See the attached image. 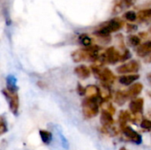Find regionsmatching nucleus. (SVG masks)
Returning a JSON list of instances; mask_svg holds the SVG:
<instances>
[{
  "label": "nucleus",
  "mask_w": 151,
  "mask_h": 150,
  "mask_svg": "<svg viewBox=\"0 0 151 150\" xmlns=\"http://www.w3.org/2000/svg\"><path fill=\"white\" fill-rule=\"evenodd\" d=\"M123 26H124V21L121 19L114 18L102 24L94 32V34L96 35L101 40V42H109L111 41L110 34L113 32H117L120 30L123 27Z\"/></svg>",
  "instance_id": "nucleus-1"
},
{
  "label": "nucleus",
  "mask_w": 151,
  "mask_h": 150,
  "mask_svg": "<svg viewBox=\"0 0 151 150\" xmlns=\"http://www.w3.org/2000/svg\"><path fill=\"white\" fill-rule=\"evenodd\" d=\"M82 111L83 115L87 118H92L96 117L99 112V105L97 99L86 98L82 101Z\"/></svg>",
  "instance_id": "nucleus-2"
},
{
  "label": "nucleus",
  "mask_w": 151,
  "mask_h": 150,
  "mask_svg": "<svg viewBox=\"0 0 151 150\" xmlns=\"http://www.w3.org/2000/svg\"><path fill=\"white\" fill-rule=\"evenodd\" d=\"M3 95H4L5 99L8 101L9 103V108L11 111L14 115H18L19 113V95L18 93H12L8 91L6 88L2 90Z\"/></svg>",
  "instance_id": "nucleus-3"
},
{
  "label": "nucleus",
  "mask_w": 151,
  "mask_h": 150,
  "mask_svg": "<svg viewBox=\"0 0 151 150\" xmlns=\"http://www.w3.org/2000/svg\"><path fill=\"white\" fill-rule=\"evenodd\" d=\"M141 68V65L136 60H132L128 63L123 64L117 68V72L120 74H127V73H135Z\"/></svg>",
  "instance_id": "nucleus-4"
},
{
  "label": "nucleus",
  "mask_w": 151,
  "mask_h": 150,
  "mask_svg": "<svg viewBox=\"0 0 151 150\" xmlns=\"http://www.w3.org/2000/svg\"><path fill=\"white\" fill-rule=\"evenodd\" d=\"M123 134L127 137V140H129L130 141H132L133 143L136 144V145H140L142 142V137L140 133H138L136 131H134L132 127L126 126L124 127L121 128Z\"/></svg>",
  "instance_id": "nucleus-5"
},
{
  "label": "nucleus",
  "mask_w": 151,
  "mask_h": 150,
  "mask_svg": "<svg viewBox=\"0 0 151 150\" xmlns=\"http://www.w3.org/2000/svg\"><path fill=\"white\" fill-rule=\"evenodd\" d=\"M105 57H106V61L109 64H116L119 61H120V57H121V54L119 53V51L118 50H116L114 47H110L108 48L105 52H104Z\"/></svg>",
  "instance_id": "nucleus-6"
},
{
  "label": "nucleus",
  "mask_w": 151,
  "mask_h": 150,
  "mask_svg": "<svg viewBox=\"0 0 151 150\" xmlns=\"http://www.w3.org/2000/svg\"><path fill=\"white\" fill-rule=\"evenodd\" d=\"M98 79L104 83V85L110 86L115 81L116 77L109 68H104V69L101 70V72H100Z\"/></svg>",
  "instance_id": "nucleus-7"
},
{
  "label": "nucleus",
  "mask_w": 151,
  "mask_h": 150,
  "mask_svg": "<svg viewBox=\"0 0 151 150\" xmlns=\"http://www.w3.org/2000/svg\"><path fill=\"white\" fill-rule=\"evenodd\" d=\"M144 101L142 98H136L130 102L129 110L132 114H142Z\"/></svg>",
  "instance_id": "nucleus-8"
},
{
  "label": "nucleus",
  "mask_w": 151,
  "mask_h": 150,
  "mask_svg": "<svg viewBox=\"0 0 151 150\" xmlns=\"http://www.w3.org/2000/svg\"><path fill=\"white\" fill-rule=\"evenodd\" d=\"M136 53L141 57H147L151 53V41H147L136 49Z\"/></svg>",
  "instance_id": "nucleus-9"
},
{
  "label": "nucleus",
  "mask_w": 151,
  "mask_h": 150,
  "mask_svg": "<svg viewBox=\"0 0 151 150\" xmlns=\"http://www.w3.org/2000/svg\"><path fill=\"white\" fill-rule=\"evenodd\" d=\"M142 89H143V86L142 83H134L127 89V91H126V93H127L128 98L129 97L134 98L141 94Z\"/></svg>",
  "instance_id": "nucleus-10"
},
{
  "label": "nucleus",
  "mask_w": 151,
  "mask_h": 150,
  "mask_svg": "<svg viewBox=\"0 0 151 150\" xmlns=\"http://www.w3.org/2000/svg\"><path fill=\"white\" fill-rule=\"evenodd\" d=\"M140 78L139 74H129V75H123L119 78V81L120 84L125 85V86H129L132 85L135 80H137Z\"/></svg>",
  "instance_id": "nucleus-11"
},
{
  "label": "nucleus",
  "mask_w": 151,
  "mask_h": 150,
  "mask_svg": "<svg viewBox=\"0 0 151 150\" xmlns=\"http://www.w3.org/2000/svg\"><path fill=\"white\" fill-rule=\"evenodd\" d=\"M74 72L79 78L87 79L88 77H89L91 72H90V69L88 66H86L84 65H78L77 67H75Z\"/></svg>",
  "instance_id": "nucleus-12"
},
{
  "label": "nucleus",
  "mask_w": 151,
  "mask_h": 150,
  "mask_svg": "<svg viewBox=\"0 0 151 150\" xmlns=\"http://www.w3.org/2000/svg\"><path fill=\"white\" fill-rule=\"evenodd\" d=\"M6 89L12 93H18L19 88L17 86V80L13 75H8L6 77Z\"/></svg>",
  "instance_id": "nucleus-13"
},
{
  "label": "nucleus",
  "mask_w": 151,
  "mask_h": 150,
  "mask_svg": "<svg viewBox=\"0 0 151 150\" xmlns=\"http://www.w3.org/2000/svg\"><path fill=\"white\" fill-rule=\"evenodd\" d=\"M113 115L102 111L101 113V117H100V121L101 124L103 125V126H111L114 123V119H113Z\"/></svg>",
  "instance_id": "nucleus-14"
},
{
  "label": "nucleus",
  "mask_w": 151,
  "mask_h": 150,
  "mask_svg": "<svg viewBox=\"0 0 151 150\" xmlns=\"http://www.w3.org/2000/svg\"><path fill=\"white\" fill-rule=\"evenodd\" d=\"M87 98H96L99 96V88L94 85H89L86 88V95Z\"/></svg>",
  "instance_id": "nucleus-15"
},
{
  "label": "nucleus",
  "mask_w": 151,
  "mask_h": 150,
  "mask_svg": "<svg viewBox=\"0 0 151 150\" xmlns=\"http://www.w3.org/2000/svg\"><path fill=\"white\" fill-rule=\"evenodd\" d=\"M119 121L120 127H124L127 126V123L128 121H131V112L127 111H121L119 116Z\"/></svg>",
  "instance_id": "nucleus-16"
},
{
  "label": "nucleus",
  "mask_w": 151,
  "mask_h": 150,
  "mask_svg": "<svg viewBox=\"0 0 151 150\" xmlns=\"http://www.w3.org/2000/svg\"><path fill=\"white\" fill-rule=\"evenodd\" d=\"M99 96L103 101H109L111 97V92L108 86L104 85L102 88H99Z\"/></svg>",
  "instance_id": "nucleus-17"
},
{
  "label": "nucleus",
  "mask_w": 151,
  "mask_h": 150,
  "mask_svg": "<svg viewBox=\"0 0 151 150\" xmlns=\"http://www.w3.org/2000/svg\"><path fill=\"white\" fill-rule=\"evenodd\" d=\"M39 134H40L42 141L44 144L49 145L51 142V141H52V133L50 132L46 131V130H40L39 131Z\"/></svg>",
  "instance_id": "nucleus-18"
},
{
  "label": "nucleus",
  "mask_w": 151,
  "mask_h": 150,
  "mask_svg": "<svg viewBox=\"0 0 151 150\" xmlns=\"http://www.w3.org/2000/svg\"><path fill=\"white\" fill-rule=\"evenodd\" d=\"M150 19H151V8L141 10L137 13V19H139L140 21H145Z\"/></svg>",
  "instance_id": "nucleus-19"
},
{
  "label": "nucleus",
  "mask_w": 151,
  "mask_h": 150,
  "mask_svg": "<svg viewBox=\"0 0 151 150\" xmlns=\"http://www.w3.org/2000/svg\"><path fill=\"white\" fill-rule=\"evenodd\" d=\"M128 96L126 92L123 91H118L115 95V102L118 105H123L127 102Z\"/></svg>",
  "instance_id": "nucleus-20"
},
{
  "label": "nucleus",
  "mask_w": 151,
  "mask_h": 150,
  "mask_svg": "<svg viewBox=\"0 0 151 150\" xmlns=\"http://www.w3.org/2000/svg\"><path fill=\"white\" fill-rule=\"evenodd\" d=\"M101 107L104 111H106L111 115L115 114V112H116V109L113 107V105L109 101H103L101 103Z\"/></svg>",
  "instance_id": "nucleus-21"
},
{
  "label": "nucleus",
  "mask_w": 151,
  "mask_h": 150,
  "mask_svg": "<svg viewBox=\"0 0 151 150\" xmlns=\"http://www.w3.org/2000/svg\"><path fill=\"white\" fill-rule=\"evenodd\" d=\"M79 42L81 45H83L85 48L89 47L92 45V39L87 34H81L79 36Z\"/></svg>",
  "instance_id": "nucleus-22"
},
{
  "label": "nucleus",
  "mask_w": 151,
  "mask_h": 150,
  "mask_svg": "<svg viewBox=\"0 0 151 150\" xmlns=\"http://www.w3.org/2000/svg\"><path fill=\"white\" fill-rule=\"evenodd\" d=\"M127 42H128L129 45L132 47H138L141 45V38L139 37V35L130 34L127 37Z\"/></svg>",
  "instance_id": "nucleus-23"
},
{
  "label": "nucleus",
  "mask_w": 151,
  "mask_h": 150,
  "mask_svg": "<svg viewBox=\"0 0 151 150\" xmlns=\"http://www.w3.org/2000/svg\"><path fill=\"white\" fill-rule=\"evenodd\" d=\"M101 131H102L103 133L107 134V135H110V136H116L119 133L118 129L115 128V127H113L112 126H103L102 129H101Z\"/></svg>",
  "instance_id": "nucleus-24"
},
{
  "label": "nucleus",
  "mask_w": 151,
  "mask_h": 150,
  "mask_svg": "<svg viewBox=\"0 0 151 150\" xmlns=\"http://www.w3.org/2000/svg\"><path fill=\"white\" fill-rule=\"evenodd\" d=\"M123 0H117L113 5V8H112V13L113 14H117V13H119L122 10H123Z\"/></svg>",
  "instance_id": "nucleus-25"
},
{
  "label": "nucleus",
  "mask_w": 151,
  "mask_h": 150,
  "mask_svg": "<svg viewBox=\"0 0 151 150\" xmlns=\"http://www.w3.org/2000/svg\"><path fill=\"white\" fill-rule=\"evenodd\" d=\"M124 18L130 22H134L137 19V14L134 11H129L124 14Z\"/></svg>",
  "instance_id": "nucleus-26"
},
{
  "label": "nucleus",
  "mask_w": 151,
  "mask_h": 150,
  "mask_svg": "<svg viewBox=\"0 0 151 150\" xmlns=\"http://www.w3.org/2000/svg\"><path fill=\"white\" fill-rule=\"evenodd\" d=\"M140 126L143 131H146V132L151 131V120H150V119H147V118L142 119Z\"/></svg>",
  "instance_id": "nucleus-27"
},
{
  "label": "nucleus",
  "mask_w": 151,
  "mask_h": 150,
  "mask_svg": "<svg viewBox=\"0 0 151 150\" xmlns=\"http://www.w3.org/2000/svg\"><path fill=\"white\" fill-rule=\"evenodd\" d=\"M7 132V124L4 116H0V135Z\"/></svg>",
  "instance_id": "nucleus-28"
},
{
  "label": "nucleus",
  "mask_w": 151,
  "mask_h": 150,
  "mask_svg": "<svg viewBox=\"0 0 151 150\" xmlns=\"http://www.w3.org/2000/svg\"><path fill=\"white\" fill-rule=\"evenodd\" d=\"M131 57V52L128 50H125L123 54H121V57H120V61L121 62H125L127 60H128Z\"/></svg>",
  "instance_id": "nucleus-29"
},
{
  "label": "nucleus",
  "mask_w": 151,
  "mask_h": 150,
  "mask_svg": "<svg viewBox=\"0 0 151 150\" xmlns=\"http://www.w3.org/2000/svg\"><path fill=\"white\" fill-rule=\"evenodd\" d=\"M138 29V27L136 25H134V24H127V31L128 33H134L135 31H137Z\"/></svg>",
  "instance_id": "nucleus-30"
},
{
  "label": "nucleus",
  "mask_w": 151,
  "mask_h": 150,
  "mask_svg": "<svg viewBox=\"0 0 151 150\" xmlns=\"http://www.w3.org/2000/svg\"><path fill=\"white\" fill-rule=\"evenodd\" d=\"M116 39H117V42H118L119 47H120L121 49H123V48L125 47V46H124V38H123V35L119 34H118V35L116 36Z\"/></svg>",
  "instance_id": "nucleus-31"
},
{
  "label": "nucleus",
  "mask_w": 151,
  "mask_h": 150,
  "mask_svg": "<svg viewBox=\"0 0 151 150\" xmlns=\"http://www.w3.org/2000/svg\"><path fill=\"white\" fill-rule=\"evenodd\" d=\"M77 92L80 95H86V88H83L80 83H78V86H77Z\"/></svg>",
  "instance_id": "nucleus-32"
},
{
  "label": "nucleus",
  "mask_w": 151,
  "mask_h": 150,
  "mask_svg": "<svg viewBox=\"0 0 151 150\" xmlns=\"http://www.w3.org/2000/svg\"><path fill=\"white\" fill-rule=\"evenodd\" d=\"M135 1L136 0H123L124 4H126L127 7H130V6L134 5L135 4Z\"/></svg>",
  "instance_id": "nucleus-33"
},
{
  "label": "nucleus",
  "mask_w": 151,
  "mask_h": 150,
  "mask_svg": "<svg viewBox=\"0 0 151 150\" xmlns=\"http://www.w3.org/2000/svg\"><path fill=\"white\" fill-rule=\"evenodd\" d=\"M7 148V141L5 140L1 141L0 142V150H5Z\"/></svg>",
  "instance_id": "nucleus-34"
},
{
  "label": "nucleus",
  "mask_w": 151,
  "mask_h": 150,
  "mask_svg": "<svg viewBox=\"0 0 151 150\" xmlns=\"http://www.w3.org/2000/svg\"><path fill=\"white\" fill-rule=\"evenodd\" d=\"M145 62H146V63H151V53L149 57H147L145 58Z\"/></svg>",
  "instance_id": "nucleus-35"
},
{
  "label": "nucleus",
  "mask_w": 151,
  "mask_h": 150,
  "mask_svg": "<svg viewBox=\"0 0 151 150\" xmlns=\"http://www.w3.org/2000/svg\"><path fill=\"white\" fill-rule=\"evenodd\" d=\"M148 80H149V81L151 83V73L148 74Z\"/></svg>",
  "instance_id": "nucleus-36"
},
{
  "label": "nucleus",
  "mask_w": 151,
  "mask_h": 150,
  "mask_svg": "<svg viewBox=\"0 0 151 150\" xmlns=\"http://www.w3.org/2000/svg\"><path fill=\"white\" fill-rule=\"evenodd\" d=\"M119 150H127V149H126L125 147H122V148H120V149H119Z\"/></svg>",
  "instance_id": "nucleus-37"
},
{
  "label": "nucleus",
  "mask_w": 151,
  "mask_h": 150,
  "mask_svg": "<svg viewBox=\"0 0 151 150\" xmlns=\"http://www.w3.org/2000/svg\"><path fill=\"white\" fill-rule=\"evenodd\" d=\"M150 31H151V27H150Z\"/></svg>",
  "instance_id": "nucleus-38"
}]
</instances>
